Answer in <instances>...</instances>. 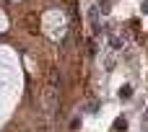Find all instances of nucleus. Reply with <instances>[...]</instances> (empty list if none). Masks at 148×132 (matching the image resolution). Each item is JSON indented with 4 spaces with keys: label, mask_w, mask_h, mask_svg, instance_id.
Returning a JSON list of instances; mask_svg holds the SVG:
<instances>
[{
    "label": "nucleus",
    "mask_w": 148,
    "mask_h": 132,
    "mask_svg": "<svg viewBox=\"0 0 148 132\" xmlns=\"http://www.w3.org/2000/svg\"><path fill=\"white\" fill-rule=\"evenodd\" d=\"M26 29H29L31 34H36V31H39V29H36V23H34V16H29V18H26Z\"/></svg>",
    "instance_id": "f257e3e1"
}]
</instances>
